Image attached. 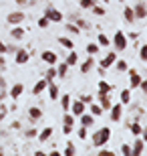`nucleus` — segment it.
<instances>
[{
	"label": "nucleus",
	"instance_id": "1",
	"mask_svg": "<svg viewBox=\"0 0 147 156\" xmlns=\"http://www.w3.org/2000/svg\"><path fill=\"white\" fill-rule=\"evenodd\" d=\"M109 138H111V128L103 126L101 130H97V132L93 134V146H95V148H101V146H105L109 142Z\"/></svg>",
	"mask_w": 147,
	"mask_h": 156
},
{
	"label": "nucleus",
	"instance_id": "2",
	"mask_svg": "<svg viewBox=\"0 0 147 156\" xmlns=\"http://www.w3.org/2000/svg\"><path fill=\"white\" fill-rule=\"evenodd\" d=\"M113 45L117 47V51H119V53L127 49V35H125L123 30H117V33H115V37H113Z\"/></svg>",
	"mask_w": 147,
	"mask_h": 156
},
{
	"label": "nucleus",
	"instance_id": "3",
	"mask_svg": "<svg viewBox=\"0 0 147 156\" xmlns=\"http://www.w3.org/2000/svg\"><path fill=\"white\" fill-rule=\"evenodd\" d=\"M45 16L51 20V23H62V12H58L57 8H52V6H48L45 10Z\"/></svg>",
	"mask_w": 147,
	"mask_h": 156
},
{
	"label": "nucleus",
	"instance_id": "4",
	"mask_svg": "<svg viewBox=\"0 0 147 156\" xmlns=\"http://www.w3.org/2000/svg\"><path fill=\"white\" fill-rule=\"evenodd\" d=\"M62 124H65V126H62V132H65V134L68 136V134L73 132V126H75V116L67 112V114H65V118H62Z\"/></svg>",
	"mask_w": 147,
	"mask_h": 156
},
{
	"label": "nucleus",
	"instance_id": "5",
	"mask_svg": "<svg viewBox=\"0 0 147 156\" xmlns=\"http://www.w3.org/2000/svg\"><path fill=\"white\" fill-rule=\"evenodd\" d=\"M141 154H145V140L139 138L135 140V144L131 148V156H141Z\"/></svg>",
	"mask_w": 147,
	"mask_h": 156
},
{
	"label": "nucleus",
	"instance_id": "6",
	"mask_svg": "<svg viewBox=\"0 0 147 156\" xmlns=\"http://www.w3.org/2000/svg\"><path fill=\"white\" fill-rule=\"evenodd\" d=\"M111 110V122H119L121 120V116H123V104H115V105H111L109 108Z\"/></svg>",
	"mask_w": 147,
	"mask_h": 156
},
{
	"label": "nucleus",
	"instance_id": "7",
	"mask_svg": "<svg viewBox=\"0 0 147 156\" xmlns=\"http://www.w3.org/2000/svg\"><path fill=\"white\" fill-rule=\"evenodd\" d=\"M68 108H71V114H73V116H81L83 112H87L85 104H83L81 99H77V101H71V105H68Z\"/></svg>",
	"mask_w": 147,
	"mask_h": 156
},
{
	"label": "nucleus",
	"instance_id": "8",
	"mask_svg": "<svg viewBox=\"0 0 147 156\" xmlns=\"http://www.w3.org/2000/svg\"><path fill=\"white\" fill-rule=\"evenodd\" d=\"M40 59H42L46 65H57V63H58V61H57L58 57H57V53H55V51H42Z\"/></svg>",
	"mask_w": 147,
	"mask_h": 156
},
{
	"label": "nucleus",
	"instance_id": "9",
	"mask_svg": "<svg viewBox=\"0 0 147 156\" xmlns=\"http://www.w3.org/2000/svg\"><path fill=\"white\" fill-rule=\"evenodd\" d=\"M127 71H129V85L133 87V89H135V87H139V83H141L143 77L139 75V73H137L135 69H127Z\"/></svg>",
	"mask_w": 147,
	"mask_h": 156
},
{
	"label": "nucleus",
	"instance_id": "10",
	"mask_svg": "<svg viewBox=\"0 0 147 156\" xmlns=\"http://www.w3.org/2000/svg\"><path fill=\"white\" fill-rule=\"evenodd\" d=\"M24 20V12H10L6 16V23L8 24H20Z\"/></svg>",
	"mask_w": 147,
	"mask_h": 156
},
{
	"label": "nucleus",
	"instance_id": "11",
	"mask_svg": "<svg viewBox=\"0 0 147 156\" xmlns=\"http://www.w3.org/2000/svg\"><path fill=\"white\" fill-rule=\"evenodd\" d=\"M115 61H117V53L111 51V53L107 55V57H105V59L101 61V69H109L111 65H115Z\"/></svg>",
	"mask_w": 147,
	"mask_h": 156
},
{
	"label": "nucleus",
	"instance_id": "12",
	"mask_svg": "<svg viewBox=\"0 0 147 156\" xmlns=\"http://www.w3.org/2000/svg\"><path fill=\"white\" fill-rule=\"evenodd\" d=\"M52 134H55V130H52V126H46L42 132H38L36 136H38V142L40 144H45V142H48V138H51Z\"/></svg>",
	"mask_w": 147,
	"mask_h": 156
},
{
	"label": "nucleus",
	"instance_id": "13",
	"mask_svg": "<svg viewBox=\"0 0 147 156\" xmlns=\"http://www.w3.org/2000/svg\"><path fill=\"white\" fill-rule=\"evenodd\" d=\"M79 118H81V126H85V128H89V126H93V124H95V116H93V114L83 112Z\"/></svg>",
	"mask_w": 147,
	"mask_h": 156
},
{
	"label": "nucleus",
	"instance_id": "14",
	"mask_svg": "<svg viewBox=\"0 0 147 156\" xmlns=\"http://www.w3.org/2000/svg\"><path fill=\"white\" fill-rule=\"evenodd\" d=\"M22 91H24V85H22V83H14V85H12V89H10V98L12 99H20Z\"/></svg>",
	"mask_w": 147,
	"mask_h": 156
},
{
	"label": "nucleus",
	"instance_id": "15",
	"mask_svg": "<svg viewBox=\"0 0 147 156\" xmlns=\"http://www.w3.org/2000/svg\"><path fill=\"white\" fill-rule=\"evenodd\" d=\"M133 12H135V18H145L147 16V10H145V2H139V4L133 8Z\"/></svg>",
	"mask_w": 147,
	"mask_h": 156
},
{
	"label": "nucleus",
	"instance_id": "16",
	"mask_svg": "<svg viewBox=\"0 0 147 156\" xmlns=\"http://www.w3.org/2000/svg\"><path fill=\"white\" fill-rule=\"evenodd\" d=\"M99 101H101V108H103V112L105 110H109L111 108V98H109V93H99Z\"/></svg>",
	"mask_w": 147,
	"mask_h": 156
},
{
	"label": "nucleus",
	"instance_id": "17",
	"mask_svg": "<svg viewBox=\"0 0 147 156\" xmlns=\"http://www.w3.org/2000/svg\"><path fill=\"white\" fill-rule=\"evenodd\" d=\"M26 61H28V51L18 49V51H16V63H18V65H24Z\"/></svg>",
	"mask_w": 147,
	"mask_h": 156
},
{
	"label": "nucleus",
	"instance_id": "18",
	"mask_svg": "<svg viewBox=\"0 0 147 156\" xmlns=\"http://www.w3.org/2000/svg\"><path fill=\"white\" fill-rule=\"evenodd\" d=\"M46 85H48V83H46V79H40L38 83H34V87H32V93L34 95H38V93H42L46 89Z\"/></svg>",
	"mask_w": 147,
	"mask_h": 156
},
{
	"label": "nucleus",
	"instance_id": "19",
	"mask_svg": "<svg viewBox=\"0 0 147 156\" xmlns=\"http://www.w3.org/2000/svg\"><path fill=\"white\" fill-rule=\"evenodd\" d=\"M65 63H67L68 67H75V65L79 63V55H77V53L71 49V53H68V57H67V61H65Z\"/></svg>",
	"mask_w": 147,
	"mask_h": 156
},
{
	"label": "nucleus",
	"instance_id": "20",
	"mask_svg": "<svg viewBox=\"0 0 147 156\" xmlns=\"http://www.w3.org/2000/svg\"><path fill=\"white\" fill-rule=\"evenodd\" d=\"M93 65H95V59H93V55H91V57L87 59L85 63L81 65V73H89V71L93 69Z\"/></svg>",
	"mask_w": 147,
	"mask_h": 156
},
{
	"label": "nucleus",
	"instance_id": "21",
	"mask_svg": "<svg viewBox=\"0 0 147 156\" xmlns=\"http://www.w3.org/2000/svg\"><path fill=\"white\" fill-rule=\"evenodd\" d=\"M58 43H61V47H65V49H75V43H73V39H68V37H58Z\"/></svg>",
	"mask_w": 147,
	"mask_h": 156
},
{
	"label": "nucleus",
	"instance_id": "22",
	"mask_svg": "<svg viewBox=\"0 0 147 156\" xmlns=\"http://www.w3.org/2000/svg\"><path fill=\"white\" fill-rule=\"evenodd\" d=\"M123 16H125V20H127V23H133V20H135V12H133V6H125Z\"/></svg>",
	"mask_w": 147,
	"mask_h": 156
},
{
	"label": "nucleus",
	"instance_id": "23",
	"mask_svg": "<svg viewBox=\"0 0 147 156\" xmlns=\"http://www.w3.org/2000/svg\"><path fill=\"white\" fill-rule=\"evenodd\" d=\"M46 89H48V95H51L52 101H55V99H58V87L55 85V83H48V85H46Z\"/></svg>",
	"mask_w": 147,
	"mask_h": 156
},
{
	"label": "nucleus",
	"instance_id": "24",
	"mask_svg": "<svg viewBox=\"0 0 147 156\" xmlns=\"http://www.w3.org/2000/svg\"><path fill=\"white\" fill-rule=\"evenodd\" d=\"M71 101H73V99H71V95H68V93H62V95H61V105H62V110H65V112H68Z\"/></svg>",
	"mask_w": 147,
	"mask_h": 156
},
{
	"label": "nucleus",
	"instance_id": "25",
	"mask_svg": "<svg viewBox=\"0 0 147 156\" xmlns=\"http://www.w3.org/2000/svg\"><path fill=\"white\" fill-rule=\"evenodd\" d=\"M89 114H93V116H103V108L99 104H93V101H91V108H89Z\"/></svg>",
	"mask_w": 147,
	"mask_h": 156
},
{
	"label": "nucleus",
	"instance_id": "26",
	"mask_svg": "<svg viewBox=\"0 0 147 156\" xmlns=\"http://www.w3.org/2000/svg\"><path fill=\"white\" fill-rule=\"evenodd\" d=\"M129 130H131L133 134H135V136H141L145 128H143L141 124H137V122H133V124H129Z\"/></svg>",
	"mask_w": 147,
	"mask_h": 156
},
{
	"label": "nucleus",
	"instance_id": "27",
	"mask_svg": "<svg viewBox=\"0 0 147 156\" xmlns=\"http://www.w3.org/2000/svg\"><path fill=\"white\" fill-rule=\"evenodd\" d=\"M85 51L89 53V55H97V53L101 51V47L95 45V43H89V45H85Z\"/></svg>",
	"mask_w": 147,
	"mask_h": 156
},
{
	"label": "nucleus",
	"instance_id": "28",
	"mask_svg": "<svg viewBox=\"0 0 147 156\" xmlns=\"http://www.w3.org/2000/svg\"><path fill=\"white\" fill-rule=\"evenodd\" d=\"M67 71H68V65L62 61V63L57 67V77H67Z\"/></svg>",
	"mask_w": 147,
	"mask_h": 156
},
{
	"label": "nucleus",
	"instance_id": "29",
	"mask_svg": "<svg viewBox=\"0 0 147 156\" xmlns=\"http://www.w3.org/2000/svg\"><path fill=\"white\" fill-rule=\"evenodd\" d=\"M111 89H113V87H111V85H109V83H107V81H99V93H109V91H111Z\"/></svg>",
	"mask_w": 147,
	"mask_h": 156
},
{
	"label": "nucleus",
	"instance_id": "30",
	"mask_svg": "<svg viewBox=\"0 0 147 156\" xmlns=\"http://www.w3.org/2000/svg\"><path fill=\"white\" fill-rule=\"evenodd\" d=\"M131 101V89H123V91H121V104H129Z\"/></svg>",
	"mask_w": 147,
	"mask_h": 156
},
{
	"label": "nucleus",
	"instance_id": "31",
	"mask_svg": "<svg viewBox=\"0 0 147 156\" xmlns=\"http://www.w3.org/2000/svg\"><path fill=\"white\" fill-rule=\"evenodd\" d=\"M28 116H30V120H38V118H42V112H40L38 108H30Z\"/></svg>",
	"mask_w": 147,
	"mask_h": 156
},
{
	"label": "nucleus",
	"instance_id": "32",
	"mask_svg": "<svg viewBox=\"0 0 147 156\" xmlns=\"http://www.w3.org/2000/svg\"><path fill=\"white\" fill-rule=\"evenodd\" d=\"M61 154H65V156H73V154H77V148L73 146V142H68L67 148H65V150H62Z\"/></svg>",
	"mask_w": 147,
	"mask_h": 156
},
{
	"label": "nucleus",
	"instance_id": "33",
	"mask_svg": "<svg viewBox=\"0 0 147 156\" xmlns=\"http://www.w3.org/2000/svg\"><path fill=\"white\" fill-rule=\"evenodd\" d=\"M10 37H12V39H22V37H24V30L22 29H20V27H16V29H12L10 30Z\"/></svg>",
	"mask_w": 147,
	"mask_h": 156
},
{
	"label": "nucleus",
	"instance_id": "34",
	"mask_svg": "<svg viewBox=\"0 0 147 156\" xmlns=\"http://www.w3.org/2000/svg\"><path fill=\"white\" fill-rule=\"evenodd\" d=\"M55 77H57V69H55V65H51V69L46 71V83H52Z\"/></svg>",
	"mask_w": 147,
	"mask_h": 156
},
{
	"label": "nucleus",
	"instance_id": "35",
	"mask_svg": "<svg viewBox=\"0 0 147 156\" xmlns=\"http://www.w3.org/2000/svg\"><path fill=\"white\" fill-rule=\"evenodd\" d=\"M109 45H111V41H109V37H107V35H103V33H101V35H99V47H109Z\"/></svg>",
	"mask_w": 147,
	"mask_h": 156
},
{
	"label": "nucleus",
	"instance_id": "36",
	"mask_svg": "<svg viewBox=\"0 0 147 156\" xmlns=\"http://www.w3.org/2000/svg\"><path fill=\"white\" fill-rule=\"evenodd\" d=\"M36 24H38V29H46V27L51 24V20H48L46 16H40V18H38V23H36Z\"/></svg>",
	"mask_w": 147,
	"mask_h": 156
},
{
	"label": "nucleus",
	"instance_id": "37",
	"mask_svg": "<svg viewBox=\"0 0 147 156\" xmlns=\"http://www.w3.org/2000/svg\"><path fill=\"white\" fill-rule=\"evenodd\" d=\"M91 10H93V14H97V16H103V14H105V8H103V6H97V4H93Z\"/></svg>",
	"mask_w": 147,
	"mask_h": 156
},
{
	"label": "nucleus",
	"instance_id": "38",
	"mask_svg": "<svg viewBox=\"0 0 147 156\" xmlns=\"http://www.w3.org/2000/svg\"><path fill=\"white\" fill-rule=\"evenodd\" d=\"M81 8H93V4H95V0H79Z\"/></svg>",
	"mask_w": 147,
	"mask_h": 156
},
{
	"label": "nucleus",
	"instance_id": "39",
	"mask_svg": "<svg viewBox=\"0 0 147 156\" xmlns=\"http://www.w3.org/2000/svg\"><path fill=\"white\" fill-rule=\"evenodd\" d=\"M67 30L71 33V35H79L81 33V29L77 27V24H67Z\"/></svg>",
	"mask_w": 147,
	"mask_h": 156
},
{
	"label": "nucleus",
	"instance_id": "40",
	"mask_svg": "<svg viewBox=\"0 0 147 156\" xmlns=\"http://www.w3.org/2000/svg\"><path fill=\"white\" fill-rule=\"evenodd\" d=\"M117 71L125 73V71H127V61H117Z\"/></svg>",
	"mask_w": 147,
	"mask_h": 156
},
{
	"label": "nucleus",
	"instance_id": "41",
	"mask_svg": "<svg viewBox=\"0 0 147 156\" xmlns=\"http://www.w3.org/2000/svg\"><path fill=\"white\" fill-rule=\"evenodd\" d=\"M121 154H123V156H131V146L123 144V146H121Z\"/></svg>",
	"mask_w": 147,
	"mask_h": 156
},
{
	"label": "nucleus",
	"instance_id": "42",
	"mask_svg": "<svg viewBox=\"0 0 147 156\" xmlns=\"http://www.w3.org/2000/svg\"><path fill=\"white\" fill-rule=\"evenodd\" d=\"M139 57H141V61H145V59H147V45H141V51H139Z\"/></svg>",
	"mask_w": 147,
	"mask_h": 156
},
{
	"label": "nucleus",
	"instance_id": "43",
	"mask_svg": "<svg viewBox=\"0 0 147 156\" xmlns=\"http://www.w3.org/2000/svg\"><path fill=\"white\" fill-rule=\"evenodd\" d=\"M77 134H79V138H81V140H85V138H87V134H89V132H87V128L83 126V128H79V132H77Z\"/></svg>",
	"mask_w": 147,
	"mask_h": 156
},
{
	"label": "nucleus",
	"instance_id": "44",
	"mask_svg": "<svg viewBox=\"0 0 147 156\" xmlns=\"http://www.w3.org/2000/svg\"><path fill=\"white\" fill-rule=\"evenodd\" d=\"M77 27H79V29H87L89 24H87V20H83V18H79V20H77Z\"/></svg>",
	"mask_w": 147,
	"mask_h": 156
},
{
	"label": "nucleus",
	"instance_id": "45",
	"mask_svg": "<svg viewBox=\"0 0 147 156\" xmlns=\"http://www.w3.org/2000/svg\"><path fill=\"white\" fill-rule=\"evenodd\" d=\"M34 136H36V130H34V128H28V130H26V138H34Z\"/></svg>",
	"mask_w": 147,
	"mask_h": 156
},
{
	"label": "nucleus",
	"instance_id": "46",
	"mask_svg": "<svg viewBox=\"0 0 147 156\" xmlns=\"http://www.w3.org/2000/svg\"><path fill=\"white\" fill-rule=\"evenodd\" d=\"M81 101H83V104H91V101H93V98H91V95H81Z\"/></svg>",
	"mask_w": 147,
	"mask_h": 156
},
{
	"label": "nucleus",
	"instance_id": "47",
	"mask_svg": "<svg viewBox=\"0 0 147 156\" xmlns=\"http://www.w3.org/2000/svg\"><path fill=\"white\" fill-rule=\"evenodd\" d=\"M99 154H103V156H113V152H111V150H105V148L101 146V148H99Z\"/></svg>",
	"mask_w": 147,
	"mask_h": 156
},
{
	"label": "nucleus",
	"instance_id": "48",
	"mask_svg": "<svg viewBox=\"0 0 147 156\" xmlns=\"http://www.w3.org/2000/svg\"><path fill=\"white\" fill-rule=\"evenodd\" d=\"M8 114V110H6V105H0V120H4V116Z\"/></svg>",
	"mask_w": 147,
	"mask_h": 156
},
{
	"label": "nucleus",
	"instance_id": "49",
	"mask_svg": "<svg viewBox=\"0 0 147 156\" xmlns=\"http://www.w3.org/2000/svg\"><path fill=\"white\" fill-rule=\"evenodd\" d=\"M6 51H8V47H6L4 43H2V41H0V53H6Z\"/></svg>",
	"mask_w": 147,
	"mask_h": 156
},
{
	"label": "nucleus",
	"instance_id": "50",
	"mask_svg": "<svg viewBox=\"0 0 147 156\" xmlns=\"http://www.w3.org/2000/svg\"><path fill=\"white\" fill-rule=\"evenodd\" d=\"M4 98H6V91L0 87V101H4Z\"/></svg>",
	"mask_w": 147,
	"mask_h": 156
},
{
	"label": "nucleus",
	"instance_id": "51",
	"mask_svg": "<svg viewBox=\"0 0 147 156\" xmlns=\"http://www.w3.org/2000/svg\"><path fill=\"white\" fill-rule=\"evenodd\" d=\"M4 67H6V63H4V57H2V55H0V71L4 69Z\"/></svg>",
	"mask_w": 147,
	"mask_h": 156
},
{
	"label": "nucleus",
	"instance_id": "52",
	"mask_svg": "<svg viewBox=\"0 0 147 156\" xmlns=\"http://www.w3.org/2000/svg\"><path fill=\"white\" fill-rule=\"evenodd\" d=\"M0 87H2V89H6V79H4V77H0Z\"/></svg>",
	"mask_w": 147,
	"mask_h": 156
},
{
	"label": "nucleus",
	"instance_id": "53",
	"mask_svg": "<svg viewBox=\"0 0 147 156\" xmlns=\"http://www.w3.org/2000/svg\"><path fill=\"white\" fill-rule=\"evenodd\" d=\"M119 2H125V0H119Z\"/></svg>",
	"mask_w": 147,
	"mask_h": 156
},
{
	"label": "nucleus",
	"instance_id": "54",
	"mask_svg": "<svg viewBox=\"0 0 147 156\" xmlns=\"http://www.w3.org/2000/svg\"><path fill=\"white\" fill-rule=\"evenodd\" d=\"M103 2H109V0H103Z\"/></svg>",
	"mask_w": 147,
	"mask_h": 156
}]
</instances>
